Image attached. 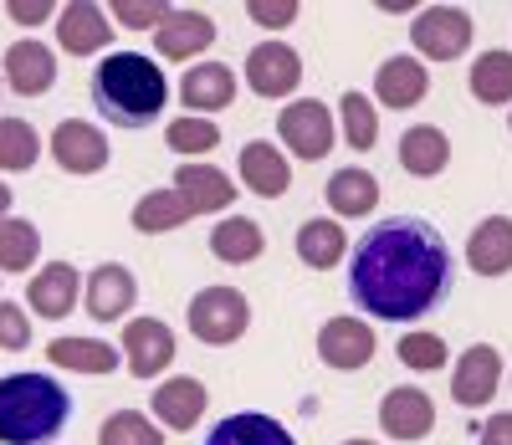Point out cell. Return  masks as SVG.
I'll use <instances>...</instances> for the list:
<instances>
[{"instance_id": "2e32d148", "label": "cell", "mask_w": 512, "mask_h": 445, "mask_svg": "<svg viewBox=\"0 0 512 445\" xmlns=\"http://www.w3.org/2000/svg\"><path fill=\"white\" fill-rule=\"evenodd\" d=\"M57 41L62 52L72 57H93L113 41V21H108V6H93V0H72V6L57 11Z\"/></svg>"}, {"instance_id": "603a6c76", "label": "cell", "mask_w": 512, "mask_h": 445, "mask_svg": "<svg viewBox=\"0 0 512 445\" xmlns=\"http://www.w3.org/2000/svg\"><path fill=\"white\" fill-rule=\"evenodd\" d=\"M241 180L251 195H262V200H277L292 190V169H287V154L267 139H251L241 149Z\"/></svg>"}, {"instance_id": "b9f144b4", "label": "cell", "mask_w": 512, "mask_h": 445, "mask_svg": "<svg viewBox=\"0 0 512 445\" xmlns=\"http://www.w3.org/2000/svg\"><path fill=\"white\" fill-rule=\"evenodd\" d=\"M477 445H512V415H492L487 425H477Z\"/></svg>"}, {"instance_id": "5b68a950", "label": "cell", "mask_w": 512, "mask_h": 445, "mask_svg": "<svg viewBox=\"0 0 512 445\" xmlns=\"http://www.w3.org/2000/svg\"><path fill=\"white\" fill-rule=\"evenodd\" d=\"M277 139L287 144V154L308 159V164L328 159V149H333V113H328V103H318V98L287 103L277 113Z\"/></svg>"}, {"instance_id": "6da1fadb", "label": "cell", "mask_w": 512, "mask_h": 445, "mask_svg": "<svg viewBox=\"0 0 512 445\" xmlns=\"http://www.w3.org/2000/svg\"><path fill=\"white\" fill-rule=\"evenodd\" d=\"M451 292V246L425 215H390L349 251V302L379 323H420Z\"/></svg>"}, {"instance_id": "3957f363", "label": "cell", "mask_w": 512, "mask_h": 445, "mask_svg": "<svg viewBox=\"0 0 512 445\" xmlns=\"http://www.w3.org/2000/svg\"><path fill=\"white\" fill-rule=\"evenodd\" d=\"M72 420V394L41 369L0 379V445H52Z\"/></svg>"}, {"instance_id": "44dd1931", "label": "cell", "mask_w": 512, "mask_h": 445, "mask_svg": "<svg viewBox=\"0 0 512 445\" xmlns=\"http://www.w3.org/2000/svg\"><path fill=\"white\" fill-rule=\"evenodd\" d=\"M431 93V72H425L420 57H384L374 72V98L384 108H415Z\"/></svg>"}, {"instance_id": "cb8c5ba5", "label": "cell", "mask_w": 512, "mask_h": 445, "mask_svg": "<svg viewBox=\"0 0 512 445\" xmlns=\"http://www.w3.org/2000/svg\"><path fill=\"white\" fill-rule=\"evenodd\" d=\"M451 164V139L436 123H415L400 133V169L415 174V180H436V174Z\"/></svg>"}, {"instance_id": "ac0fdd59", "label": "cell", "mask_w": 512, "mask_h": 445, "mask_svg": "<svg viewBox=\"0 0 512 445\" xmlns=\"http://www.w3.org/2000/svg\"><path fill=\"white\" fill-rule=\"evenodd\" d=\"M210 41H216V21L205 11H169L154 31V47H159L164 62H190L210 47Z\"/></svg>"}, {"instance_id": "4fadbf2b", "label": "cell", "mask_w": 512, "mask_h": 445, "mask_svg": "<svg viewBox=\"0 0 512 445\" xmlns=\"http://www.w3.org/2000/svg\"><path fill=\"white\" fill-rule=\"evenodd\" d=\"M77 297H82V277H77L72 261H47V266H41V272L26 282L31 313L47 318V323H62L72 307H77Z\"/></svg>"}, {"instance_id": "ab89813d", "label": "cell", "mask_w": 512, "mask_h": 445, "mask_svg": "<svg viewBox=\"0 0 512 445\" xmlns=\"http://www.w3.org/2000/svg\"><path fill=\"white\" fill-rule=\"evenodd\" d=\"M246 16L267 31H282L297 21V0H246Z\"/></svg>"}, {"instance_id": "e575fe53", "label": "cell", "mask_w": 512, "mask_h": 445, "mask_svg": "<svg viewBox=\"0 0 512 445\" xmlns=\"http://www.w3.org/2000/svg\"><path fill=\"white\" fill-rule=\"evenodd\" d=\"M98 445H164V430L149 425L144 410H113L98 430Z\"/></svg>"}, {"instance_id": "d590c367", "label": "cell", "mask_w": 512, "mask_h": 445, "mask_svg": "<svg viewBox=\"0 0 512 445\" xmlns=\"http://www.w3.org/2000/svg\"><path fill=\"white\" fill-rule=\"evenodd\" d=\"M164 144L175 149V154H210V149L221 144V128L210 123V118L185 113V118H169V128H164Z\"/></svg>"}, {"instance_id": "836d02e7", "label": "cell", "mask_w": 512, "mask_h": 445, "mask_svg": "<svg viewBox=\"0 0 512 445\" xmlns=\"http://www.w3.org/2000/svg\"><path fill=\"white\" fill-rule=\"evenodd\" d=\"M36 256H41V231L31 220H16V215L0 220V272H31Z\"/></svg>"}, {"instance_id": "484cf974", "label": "cell", "mask_w": 512, "mask_h": 445, "mask_svg": "<svg viewBox=\"0 0 512 445\" xmlns=\"http://www.w3.org/2000/svg\"><path fill=\"white\" fill-rule=\"evenodd\" d=\"M344 256H349V236H344V226H338V220L313 215V220H303V226H297V261H303V266H313V272H328V266H338Z\"/></svg>"}, {"instance_id": "7c38bea8", "label": "cell", "mask_w": 512, "mask_h": 445, "mask_svg": "<svg viewBox=\"0 0 512 445\" xmlns=\"http://www.w3.org/2000/svg\"><path fill=\"white\" fill-rule=\"evenodd\" d=\"M175 195H180V205H185L190 215H216V210H231L236 180H231V174H221L216 164L185 159V164L175 169Z\"/></svg>"}, {"instance_id": "4316f807", "label": "cell", "mask_w": 512, "mask_h": 445, "mask_svg": "<svg viewBox=\"0 0 512 445\" xmlns=\"http://www.w3.org/2000/svg\"><path fill=\"white\" fill-rule=\"evenodd\" d=\"M323 200H328V210H333V215H344V220H359V215H369V210L379 205V180H374L369 169L349 164V169H338L333 180H328Z\"/></svg>"}, {"instance_id": "30bf717a", "label": "cell", "mask_w": 512, "mask_h": 445, "mask_svg": "<svg viewBox=\"0 0 512 445\" xmlns=\"http://www.w3.org/2000/svg\"><path fill=\"white\" fill-rule=\"evenodd\" d=\"M123 359L134 369V379H159L175 364V333L159 318H134L123 328Z\"/></svg>"}, {"instance_id": "d6986e66", "label": "cell", "mask_w": 512, "mask_h": 445, "mask_svg": "<svg viewBox=\"0 0 512 445\" xmlns=\"http://www.w3.org/2000/svg\"><path fill=\"white\" fill-rule=\"evenodd\" d=\"M6 82H11V93H21V98L52 93V82H57L52 47H41V41H31V36L11 41V52H6Z\"/></svg>"}, {"instance_id": "1f68e13d", "label": "cell", "mask_w": 512, "mask_h": 445, "mask_svg": "<svg viewBox=\"0 0 512 445\" xmlns=\"http://www.w3.org/2000/svg\"><path fill=\"white\" fill-rule=\"evenodd\" d=\"M185 220H190V210L180 205V195H175V190H149V195H139V205H134V231H139V236L180 231Z\"/></svg>"}, {"instance_id": "83f0119b", "label": "cell", "mask_w": 512, "mask_h": 445, "mask_svg": "<svg viewBox=\"0 0 512 445\" xmlns=\"http://www.w3.org/2000/svg\"><path fill=\"white\" fill-rule=\"evenodd\" d=\"M47 359H52V369H67V374H113L118 348L103 338H52Z\"/></svg>"}, {"instance_id": "d6a6232c", "label": "cell", "mask_w": 512, "mask_h": 445, "mask_svg": "<svg viewBox=\"0 0 512 445\" xmlns=\"http://www.w3.org/2000/svg\"><path fill=\"white\" fill-rule=\"evenodd\" d=\"M41 159V133L26 118H0V174H26Z\"/></svg>"}, {"instance_id": "d4e9b609", "label": "cell", "mask_w": 512, "mask_h": 445, "mask_svg": "<svg viewBox=\"0 0 512 445\" xmlns=\"http://www.w3.org/2000/svg\"><path fill=\"white\" fill-rule=\"evenodd\" d=\"M205 445H297V440L282 420H272L262 410H236L221 425H210Z\"/></svg>"}, {"instance_id": "74e56055", "label": "cell", "mask_w": 512, "mask_h": 445, "mask_svg": "<svg viewBox=\"0 0 512 445\" xmlns=\"http://www.w3.org/2000/svg\"><path fill=\"white\" fill-rule=\"evenodd\" d=\"M169 16L164 0H113L108 21H123L128 31H159V21Z\"/></svg>"}, {"instance_id": "7bdbcfd3", "label": "cell", "mask_w": 512, "mask_h": 445, "mask_svg": "<svg viewBox=\"0 0 512 445\" xmlns=\"http://www.w3.org/2000/svg\"><path fill=\"white\" fill-rule=\"evenodd\" d=\"M6 215H11V185L0 180V220H6Z\"/></svg>"}, {"instance_id": "4dcf8cb0", "label": "cell", "mask_w": 512, "mask_h": 445, "mask_svg": "<svg viewBox=\"0 0 512 445\" xmlns=\"http://www.w3.org/2000/svg\"><path fill=\"white\" fill-rule=\"evenodd\" d=\"M466 82H472V98L487 103V108L512 103V52H487V57H477Z\"/></svg>"}, {"instance_id": "7402d4cb", "label": "cell", "mask_w": 512, "mask_h": 445, "mask_svg": "<svg viewBox=\"0 0 512 445\" xmlns=\"http://www.w3.org/2000/svg\"><path fill=\"white\" fill-rule=\"evenodd\" d=\"M466 266L477 277H507L512 272V220L507 215H487L482 226L466 236Z\"/></svg>"}, {"instance_id": "60d3db41", "label": "cell", "mask_w": 512, "mask_h": 445, "mask_svg": "<svg viewBox=\"0 0 512 445\" xmlns=\"http://www.w3.org/2000/svg\"><path fill=\"white\" fill-rule=\"evenodd\" d=\"M6 16L21 26H41L47 16H57V6H47V0H6Z\"/></svg>"}, {"instance_id": "8fae6325", "label": "cell", "mask_w": 512, "mask_h": 445, "mask_svg": "<svg viewBox=\"0 0 512 445\" xmlns=\"http://www.w3.org/2000/svg\"><path fill=\"white\" fill-rule=\"evenodd\" d=\"M82 297H88V313L98 323H118L128 307L139 302V277L128 272L123 261H98L88 272V287H82Z\"/></svg>"}, {"instance_id": "f35d334b", "label": "cell", "mask_w": 512, "mask_h": 445, "mask_svg": "<svg viewBox=\"0 0 512 445\" xmlns=\"http://www.w3.org/2000/svg\"><path fill=\"white\" fill-rule=\"evenodd\" d=\"M0 348H11V353L31 348V318L6 297H0Z\"/></svg>"}, {"instance_id": "277c9868", "label": "cell", "mask_w": 512, "mask_h": 445, "mask_svg": "<svg viewBox=\"0 0 512 445\" xmlns=\"http://www.w3.org/2000/svg\"><path fill=\"white\" fill-rule=\"evenodd\" d=\"M185 323H190V333L200 343L226 348V343H236L251 328V302L236 287H200L190 297V307H185Z\"/></svg>"}, {"instance_id": "f6af8a7d", "label": "cell", "mask_w": 512, "mask_h": 445, "mask_svg": "<svg viewBox=\"0 0 512 445\" xmlns=\"http://www.w3.org/2000/svg\"><path fill=\"white\" fill-rule=\"evenodd\" d=\"M507 128H512V118H507Z\"/></svg>"}, {"instance_id": "9a60e30c", "label": "cell", "mask_w": 512, "mask_h": 445, "mask_svg": "<svg viewBox=\"0 0 512 445\" xmlns=\"http://www.w3.org/2000/svg\"><path fill=\"white\" fill-rule=\"evenodd\" d=\"M431 425H436V405H431V394H425V389L400 384V389H390L379 399V430L390 440H425Z\"/></svg>"}, {"instance_id": "bcb514c9", "label": "cell", "mask_w": 512, "mask_h": 445, "mask_svg": "<svg viewBox=\"0 0 512 445\" xmlns=\"http://www.w3.org/2000/svg\"><path fill=\"white\" fill-rule=\"evenodd\" d=\"M507 384H512V379H507Z\"/></svg>"}, {"instance_id": "52a82bcc", "label": "cell", "mask_w": 512, "mask_h": 445, "mask_svg": "<svg viewBox=\"0 0 512 445\" xmlns=\"http://www.w3.org/2000/svg\"><path fill=\"white\" fill-rule=\"evenodd\" d=\"M246 87L256 98H292L303 87V57L287 41H262L246 52Z\"/></svg>"}, {"instance_id": "f546056e", "label": "cell", "mask_w": 512, "mask_h": 445, "mask_svg": "<svg viewBox=\"0 0 512 445\" xmlns=\"http://www.w3.org/2000/svg\"><path fill=\"white\" fill-rule=\"evenodd\" d=\"M338 123H344V144L369 154L379 144V113L369 103V93H359V87H349L344 98H338Z\"/></svg>"}, {"instance_id": "8992f818", "label": "cell", "mask_w": 512, "mask_h": 445, "mask_svg": "<svg viewBox=\"0 0 512 445\" xmlns=\"http://www.w3.org/2000/svg\"><path fill=\"white\" fill-rule=\"evenodd\" d=\"M472 36H477V26H472V16H466L461 6H431V11H420L415 26H410L415 52L431 57V62H456V57H466Z\"/></svg>"}, {"instance_id": "ffe728a7", "label": "cell", "mask_w": 512, "mask_h": 445, "mask_svg": "<svg viewBox=\"0 0 512 445\" xmlns=\"http://www.w3.org/2000/svg\"><path fill=\"white\" fill-rule=\"evenodd\" d=\"M205 405H210V389H205L200 379H190V374H175V379H164V384L154 389V415L175 430V435L195 430V425L205 420Z\"/></svg>"}, {"instance_id": "8d00e7d4", "label": "cell", "mask_w": 512, "mask_h": 445, "mask_svg": "<svg viewBox=\"0 0 512 445\" xmlns=\"http://www.w3.org/2000/svg\"><path fill=\"white\" fill-rule=\"evenodd\" d=\"M395 359L410 374H436V369H446V338H436V333H405L395 343Z\"/></svg>"}, {"instance_id": "7a4b0ae2", "label": "cell", "mask_w": 512, "mask_h": 445, "mask_svg": "<svg viewBox=\"0 0 512 445\" xmlns=\"http://www.w3.org/2000/svg\"><path fill=\"white\" fill-rule=\"evenodd\" d=\"M169 103L164 67L144 52H113L93 67V108L113 128H149Z\"/></svg>"}, {"instance_id": "ba28073f", "label": "cell", "mask_w": 512, "mask_h": 445, "mask_svg": "<svg viewBox=\"0 0 512 445\" xmlns=\"http://www.w3.org/2000/svg\"><path fill=\"white\" fill-rule=\"evenodd\" d=\"M497 389H502V353L492 343H472L451 369V399L461 410H482L492 405Z\"/></svg>"}, {"instance_id": "ee69618b", "label": "cell", "mask_w": 512, "mask_h": 445, "mask_svg": "<svg viewBox=\"0 0 512 445\" xmlns=\"http://www.w3.org/2000/svg\"><path fill=\"white\" fill-rule=\"evenodd\" d=\"M344 445H374V440H344Z\"/></svg>"}, {"instance_id": "e0dca14e", "label": "cell", "mask_w": 512, "mask_h": 445, "mask_svg": "<svg viewBox=\"0 0 512 445\" xmlns=\"http://www.w3.org/2000/svg\"><path fill=\"white\" fill-rule=\"evenodd\" d=\"M180 103L205 118V113H221L236 103V72L226 62H190L180 77Z\"/></svg>"}, {"instance_id": "5bb4252c", "label": "cell", "mask_w": 512, "mask_h": 445, "mask_svg": "<svg viewBox=\"0 0 512 445\" xmlns=\"http://www.w3.org/2000/svg\"><path fill=\"white\" fill-rule=\"evenodd\" d=\"M52 159H57V169H67V174H98V169L108 164L103 128L82 123V118H62V123L52 128Z\"/></svg>"}, {"instance_id": "f1b7e54d", "label": "cell", "mask_w": 512, "mask_h": 445, "mask_svg": "<svg viewBox=\"0 0 512 445\" xmlns=\"http://www.w3.org/2000/svg\"><path fill=\"white\" fill-rule=\"evenodd\" d=\"M210 251H216V261H226V266H246V261H256L267 251V236L251 215H231L210 231Z\"/></svg>"}, {"instance_id": "9c48e42d", "label": "cell", "mask_w": 512, "mask_h": 445, "mask_svg": "<svg viewBox=\"0 0 512 445\" xmlns=\"http://www.w3.org/2000/svg\"><path fill=\"white\" fill-rule=\"evenodd\" d=\"M374 348H379V338H374V328L364 318H328L318 328V359L328 369H338V374L364 369L374 359Z\"/></svg>"}]
</instances>
